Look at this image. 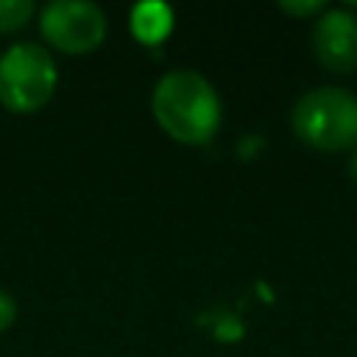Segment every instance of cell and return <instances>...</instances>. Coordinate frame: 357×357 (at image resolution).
Returning <instances> with one entry per match:
<instances>
[{"label": "cell", "mask_w": 357, "mask_h": 357, "mask_svg": "<svg viewBox=\"0 0 357 357\" xmlns=\"http://www.w3.org/2000/svg\"><path fill=\"white\" fill-rule=\"evenodd\" d=\"M279 8L293 14V17H312V14L324 11V3L321 0H310V3H293L290 0V3H279Z\"/></svg>", "instance_id": "9c48e42d"}, {"label": "cell", "mask_w": 357, "mask_h": 357, "mask_svg": "<svg viewBox=\"0 0 357 357\" xmlns=\"http://www.w3.org/2000/svg\"><path fill=\"white\" fill-rule=\"evenodd\" d=\"M42 36L64 53L95 50L106 36V17L95 3L53 0L39 14Z\"/></svg>", "instance_id": "277c9868"}, {"label": "cell", "mask_w": 357, "mask_h": 357, "mask_svg": "<svg viewBox=\"0 0 357 357\" xmlns=\"http://www.w3.org/2000/svg\"><path fill=\"white\" fill-rule=\"evenodd\" d=\"M349 173H351V176H354V178H357V153H354V156H351V165H349Z\"/></svg>", "instance_id": "30bf717a"}, {"label": "cell", "mask_w": 357, "mask_h": 357, "mask_svg": "<svg viewBox=\"0 0 357 357\" xmlns=\"http://www.w3.org/2000/svg\"><path fill=\"white\" fill-rule=\"evenodd\" d=\"M33 3L31 0H0V33L22 28L33 17Z\"/></svg>", "instance_id": "52a82bcc"}, {"label": "cell", "mask_w": 357, "mask_h": 357, "mask_svg": "<svg viewBox=\"0 0 357 357\" xmlns=\"http://www.w3.org/2000/svg\"><path fill=\"white\" fill-rule=\"evenodd\" d=\"M312 50L332 73L357 70V17L349 8H329L315 20Z\"/></svg>", "instance_id": "5b68a950"}, {"label": "cell", "mask_w": 357, "mask_h": 357, "mask_svg": "<svg viewBox=\"0 0 357 357\" xmlns=\"http://www.w3.org/2000/svg\"><path fill=\"white\" fill-rule=\"evenodd\" d=\"M153 117L178 142L204 145L220 128V98L215 86L195 70L165 73L153 86Z\"/></svg>", "instance_id": "6da1fadb"}, {"label": "cell", "mask_w": 357, "mask_h": 357, "mask_svg": "<svg viewBox=\"0 0 357 357\" xmlns=\"http://www.w3.org/2000/svg\"><path fill=\"white\" fill-rule=\"evenodd\" d=\"M173 28V8L162 0H145L131 8V33L142 45L162 42Z\"/></svg>", "instance_id": "8992f818"}, {"label": "cell", "mask_w": 357, "mask_h": 357, "mask_svg": "<svg viewBox=\"0 0 357 357\" xmlns=\"http://www.w3.org/2000/svg\"><path fill=\"white\" fill-rule=\"evenodd\" d=\"M14 318H17V301L8 290L0 287V332L8 329L14 324Z\"/></svg>", "instance_id": "ba28073f"}, {"label": "cell", "mask_w": 357, "mask_h": 357, "mask_svg": "<svg viewBox=\"0 0 357 357\" xmlns=\"http://www.w3.org/2000/svg\"><path fill=\"white\" fill-rule=\"evenodd\" d=\"M59 73L50 50L36 42H14L0 56V103L8 112H36L42 109L53 89Z\"/></svg>", "instance_id": "3957f363"}, {"label": "cell", "mask_w": 357, "mask_h": 357, "mask_svg": "<svg viewBox=\"0 0 357 357\" xmlns=\"http://www.w3.org/2000/svg\"><path fill=\"white\" fill-rule=\"evenodd\" d=\"M293 131L318 151L357 148V98L343 86H315L290 112Z\"/></svg>", "instance_id": "7a4b0ae2"}]
</instances>
